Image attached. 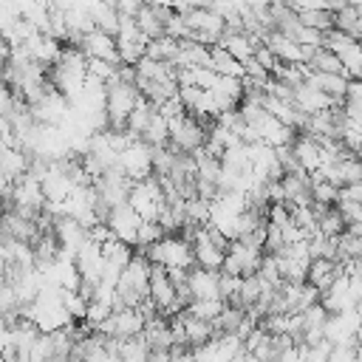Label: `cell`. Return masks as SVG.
Segmentation results:
<instances>
[{
	"label": "cell",
	"mask_w": 362,
	"mask_h": 362,
	"mask_svg": "<svg viewBox=\"0 0 362 362\" xmlns=\"http://www.w3.org/2000/svg\"><path fill=\"white\" fill-rule=\"evenodd\" d=\"M130 204H133V209H136L144 221H158L161 209L167 206V192H164L158 175H150V178H144V181H133Z\"/></svg>",
	"instance_id": "1"
},
{
	"label": "cell",
	"mask_w": 362,
	"mask_h": 362,
	"mask_svg": "<svg viewBox=\"0 0 362 362\" xmlns=\"http://www.w3.org/2000/svg\"><path fill=\"white\" fill-rule=\"evenodd\" d=\"M119 167L124 170V175L130 181H144V178L156 175L153 173V147L147 141H141V139L130 141L119 156Z\"/></svg>",
	"instance_id": "2"
},
{
	"label": "cell",
	"mask_w": 362,
	"mask_h": 362,
	"mask_svg": "<svg viewBox=\"0 0 362 362\" xmlns=\"http://www.w3.org/2000/svg\"><path fill=\"white\" fill-rule=\"evenodd\" d=\"M79 51H82L88 59H105V62L122 65V59H119V45H116V37H113V34H105V31H99V28H93V31L82 34Z\"/></svg>",
	"instance_id": "3"
},
{
	"label": "cell",
	"mask_w": 362,
	"mask_h": 362,
	"mask_svg": "<svg viewBox=\"0 0 362 362\" xmlns=\"http://www.w3.org/2000/svg\"><path fill=\"white\" fill-rule=\"evenodd\" d=\"M141 223H144V218L133 209V204H130V201H127V204L113 206V212H110V218H107V226L113 229V235H116L119 240L130 243V246H136V238H139Z\"/></svg>",
	"instance_id": "4"
},
{
	"label": "cell",
	"mask_w": 362,
	"mask_h": 362,
	"mask_svg": "<svg viewBox=\"0 0 362 362\" xmlns=\"http://www.w3.org/2000/svg\"><path fill=\"white\" fill-rule=\"evenodd\" d=\"M187 286H189L195 300H221V272H212V269H204V266H192Z\"/></svg>",
	"instance_id": "5"
},
{
	"label": "cell",
	"mask_w": 362,
	"mask_h": 362,
	"mask_svg": "<svg viewBox=\"0 0 362 362\" xmlns=\"http://www.w3.org/2000/svg\"><path fill=\"white\" fill-rule=\"evenodd\" d=\"M294 105H297L303 113H308V116H314V113H322V110L334 107V102H331L320 88H314L311 82H303V85H297V88H294Z\"/></svg>",
	"instance_id": "6"
},
{
	"label": "cell",
	"mask_w": 362,
	"mask_h": 362,
	"mask_svg": "<svg viewBox=\"0 0 362 362\" xmlns=\"http://www.w3.org/2000/svg\"><path fill=\"white\" fill-rule=\"evenodd\" d=\"M181 322H184L189 348H201V345H206V342L215 339V325L209 320H201V317H195L189 311H181Z\"/></svg>",
	"instance_id": "7"
},
{
	"label": "cell",
	"mask_w": 362,
	"mask_h": 362,
	"mask_svg": "<svg viewBox=\"0 0 362 362\" xmlns=\"http://www.w3.org/2000/svg\"><path fill=\"white\" fill-rule=\"evenodd\" d=\"M212 71L221 76H246V68L238 57H232L223 45H212Z\"/></svg>",
	"instance_id": "8"
},
{
	"label": "cell",
	"mask_w": 362,
	"mask_h": 362,
	"mask_svg": "<svg viewBox=\"0 0 362 362\" xmlns=\"http://www.w3.org/2000/svg\"><path fill=\"white\" fill-rule=\"evenodd\" d=\"M141 141H147L150 147H164V144H170V119H167L161 110H156V113L150 116V124L144 127Z\"/></svg>",
	"instance_id": "9"
},
{
	"label": "cell",
	"mask_w": 362,
	"mask_h": 362,
	"mask_svg": "<svg viewBox=\"0 0 362 362\" xmlns=\"http://www.w3.org/2000/svg\"><path fill=\"white\" fill-rule=\"evenodd\" d=\"M334 28L351 34L354 40H362V14L356 6H342L339 11H334Z\"/></svg>",
	"instance_id": "10"
},
{
	"label": "cell",
	"mask_w": 362,
	"mask_h": 362,
	"mask_svg": "<svg viewBox=\"0 0 362 362\" xmlns=\"http://www.w3.org/2000/svg\"><path fill=\"white\" fill-rule=\"evenodd\" d=\"M311 71H322V74H345V65H342V59L334 54V51H328V48H317L314 51V57L305 62ZM348 76V74H345Z\"/></svg>",
	"instance_id": "11"
},
{
	"label": "cell",
	"mask_w": 362,
	"mask_h": 362,
	"mask_svg": "<svg viewBox=\"0 0 362 362\" xmlns=\"http://www.w3.org/2000/svg\"><path fill=\"white\" fill-rule=\"evenodd\" d=\"M178 48H181V42L164 34V37H156V40H150V42H147V57L161 59V62H175Z\"/></svg>",
	"instance_id": "12"
},
{
	"label": "cell",
	"mask_w": 362,
	"mask_h": 362,
	"mask_svg": "<svg viewBox=\"0 0 362 362\" xmlns=\"http://www.w3.org/2000/svg\"><path fill=\"white\" fill-rule=\"evenodd\" d=\"M119 356H122V362H147L150 359V345H147L144 334L130 337V339H122Z\"/></svg>",
	"instance_id": "13"
},
{
	"label": "cell",
	"mask_w": 362,
	"mask_h": 362,
	"mask_svg": "<svg viewBox=\"0 0 362 362\" xmlns=\"http://www.w3.org/2000/svg\"><path fill=\"white\" fill-rule=\"evenodd\" d=\"M300 20H303V25H311V28H320V31L334 28V11L331 8H303Z\"/></svg>",
	"instance_id": "14"
},
{
	"label": "cell",
	"mask_w": 362,
	"mask_h": 362,
	"mask_svg": "<svg viewBox=\"0 0 362 362\" xmlns=\"http://www.w3.org/2000/svg\"><path fill=\"white\" fill-rule=\"evenodd\" d=\"M167 232H164V226L158 223V221H144L141 223V229H139V238H136V249H150L153 243H158L161 238H164Z\"/></svg>",
	"instance_id": "15"
},
{
	"label": "cell",
	"mask_w": 362,
	"mask_h": 362,
	"mask_svg": "<svg viewBox=\"0 0 362 362\" xmlns=\"http://www.w3.org/2000/svg\"><path fill=\"white\" fill-rule=\"evenodd\" d=\"M223 308H226L223 300H192V305H189L187 311L195 314V317H201V320H209V322H212Z\"/></svg>",
	"instance_id": "16"
},
{
	"label": "cell",
	"mask_w": 362,
	"mask_h": 362,
	"mask_svg": "<svg viewBox=\"0 0 362 362\" xmlns=\"http://www.w3.org/2000/svg\"><path fill=\"white\" fill-rule=\"evenodd\" d=\"M339 215L345 218V223H362V201H337Z\"/></svg>",
	"instance_id": "17"
},
{
	"label": "cell",
	"mask_w": 362,
	"mask_h": 362,
	"mask_svg": "<svg viewBox=\"0 0 362 362\" xmlns=\"http://www.w3.org/2000/svg\"><path fill=\"white\" fill-rule=\"evenodd\" d=\"M339 201H362V181L339 187Z\"/></svg>",
	"instance_id": "18"
},
{
	"label": "cell",
	"mask_w": 362,
	"mask_h": 362,
	"mask_svg": "<svg viewBox=\"0 0 362 362\" xmlns=\"http://www.w3.org/2000/svg\"><path fill=\"white\" fill-rule=\"evenodd\" d=\"M356 8H359V14H362V3H359V6H356Z\"/></svg>",
	"instance_id": "19"
}]
</instances>
